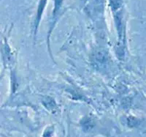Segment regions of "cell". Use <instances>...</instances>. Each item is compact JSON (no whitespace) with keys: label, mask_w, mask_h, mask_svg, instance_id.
Masks as SVG:
<instances>
[{"label":"cell","mask_w":146,"mask_h":137,"mask_svg":"<svg viewBox=\"0 0 146 137\" xmlns=\"http://www.w3.org/2000/svg\"><path fill=\"white\" fill-rule=\"evenodd\" d=\"M63 0H55V12H57L62 6Z\"/></svg>","instance_id":"7a4b0ae2"},{"label":"cell","mask_w":146,"mask_h":137,"mask_svg":"<svg viewBox=\"0 0 146 137\" xmlns=\"http://www.w3.org/2000/svg\"><path fill=\"white\" fill-rule=\"evenodd\" d=\"M43 104L45 105V106L46 107L47 109H48L49 110H52L53 109H54L56 107V103L54 102V100L51 98H46L44 100Z\"/></svg>","instance_id":"6da1fadb"},{"label":"cell","mask_w":146,"mask_h":137,"mask_svg":"<svg viewBox=\"0 0 146 137\" xmlns=\"http://www.w3.org/2000/svg\"><path fill=\"white\" fill-rule=\"evenodd\" d=\"M52 133H53V130H50V129H48V130H45V132L44 133L43 137H51Z\"/></svg>","instance_id":"3957f363"}]
</instances>
